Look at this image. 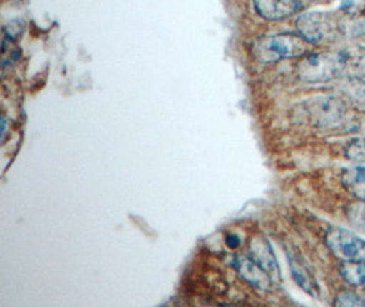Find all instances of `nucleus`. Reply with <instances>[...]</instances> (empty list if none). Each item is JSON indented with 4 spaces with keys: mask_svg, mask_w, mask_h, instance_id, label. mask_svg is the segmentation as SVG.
<instances>
[{
    "mask_svg": "<svg viewBox=\"0 0 365 307\" xmlns=\"http://www.w3.org/2000/svg\"><path fill=\"white\" fill-rule=\"evenodd\" d=\"M308 48L309 43L301 34L278 33L257 38L252 46V52L262 63H275L284 59L302 58L308 53Z\"/></svg>",
    "mask_w": 365,
    "mask_h": 307,
    "instance_id": "nucleus-1",
    "label": "nucleus"
},
{
    "mask_svg": "<svg viewBox=\"0 0 365 307\" xmlns=\"http://www.w3.org/2000/svg\"><path fill=\"white\" fill-rule=\"evenodd\" d=\"M339 19L327 11H311L301 14L296 21V26L299 34L309 44L323 46L335 41L341 34Z\"/></svg>",
    "mask_w": 365,
    "mask_h": 307,
    "instance_id": "nucleus-2",
    "label": "nucleus"
},
{
    "mask_svg": "<svg viewBox=\"0 0 365 307\" xmlns=\"http://www.w3.org/2000/svg\"><path fill=\"white\" fill-rule=\"evenodd\" d=\"M297 77L305 83H324L341 78L339 58L327 52L307 53L297 65Z\"/></svg>",
    "mask_w": 365,
    "mask_h": 307,
    "instance_id": "nucleus-3",
    "label": "nucleus"
},
{
    "mask_svg": "<svg viewBox=\"0 0 365 307\" xmlns=\"http://www.w3.org/2000/svg\"><path fill=\"white\" fill-rule=\"evenodd\" d=\"M304 113L309 123L317 128H334L339 125L348 113L346 103L335 96H320L305 103Z\"/></svg>",
    "mask_w": 365,
    "mask_h": 307,
    "instance_id": "nucleus-4",
    "label": "nucleus"
},
{
    "mask_svg": "<svg viewBox=\"0 0 365 307\" xmlns=\"http://www.w3.org/2000/svg\"><path fill=\"white\" fill-rule=\"evenodd\" d=\"M324 243L332 254L344 262H365V241L349 229L329 228Z\"/></svg>",
    "mask_w": 365,
    "mask_h": 307,
    "instance_id": "nucleus-5",
    "label": "nucleus"
},
{
    "mask_svg": "<svg viewBox=\"0 0 365 307\" xmlns=\"http://www.w3.org/2000/svg\"><path fill=\"white\" fill-rule=\"evenodd\" d=\"M309 0H253L257 14L269 21H279L302 11Z\"/></svg>",
    "mask_w": 365,
    "mask_h": 307,
    "instance_id": "nucleus-6",
    "label": "nucleus"
},
{
    "mask_svg": "<svg viewBox=\"0 0 365 307\" xmlns=\"http://www.w3.org/2000/svg\"><path fill=\"white\" fill-rule=\"evenodd\" d=\"M234 266L238 271L240 276L247 280L250 286L269 291L272 286L275 284V280L272 276L263 269L252 257H237L234 259Z\"/></svg>",
    "mask_w": 365,
    "mask_h": 307,
    "instance_id": "nucleus-7",
    "label": "nucleus"
},
{
    "mask_svg": "<svg viewBox=\"0 0 365 307\" xmlns=\"http://www.w3.org/2000/svg\"><path fill=\"white\" fill-rule=\"evenodd\" d=\"M341 66V78L354 77L365 80V47L364 46H351L342 49L338 53Z\"/></svg>",
    "mask_w": 365,
    "mask_h": 307,
    "instance_id": "nucleus-8",
    "label": "nucleus"
},
{
    "mask_svg": "<svg viewBox=\"0 0 365 307\" xmlns=\"http://www.w3.org/2000/svg\"><path fill=\"white\" fill-rule=\"evenodd\" d=\"M250 257L255 259L263 269H266L275 283H279L281 280V271L278 266V262L275 259V254L267 242L264 238H257L253 242L250 243Z\"/></svg>",
    "mask_w": 365,
    "mask_h": 307,
    "instance_id": "nucleus-9",
    "label": "nucleus"
},
{
    "mask_svg": "<svg viewBox=\"0 0 365 307\" xmlns=\"http://www.w3.org/2000/svg\"><path fill=\"white\" fill-rule=\"evenodd\" d=\"M338 88L342 96L346 98L350 105L356 111L365 113V80L354 77H342Z\"/></svg>",
    "mask_w": 365,
    "mask_h": 307,
    "instance_id": "nucleus-10",
    "label": "nucleus"
},
{
    "mask_svg": "<svg viewBox=\"0 0 365 307\" xmlns=\"http://www.w3.org/2000/svg\"><path fill=\"white\" fill-rule=\"evenodd\" d=\"M289 261H290V268L294 280L297 281L299 287L305 292H308L312 296H319V286L315 277L309 272V269L304 265V262L299 259V256L293 254L289 251Z\"/></svg>",
    "mask_w": 365,
    "mask_h": 307,
    "instance_id": "nucleus-11",
    "label": "nucleus"
},
{
    "mask_svg": "<svg viewBox=\"0 0 365 307\" xmlns=\"http://www.w3.org/2000/svg\"><path fill=\"white\" fill-rule=\"evenodd\" d=\"M341 182L350 194L365 202V167H351L345 170Z\"/></svg>",
    "mask_w": 365,
    "mask_h": 307,
    "instance_id": "nucleus-12",
    "label": "nucleus"
},
{
    "mask_svg": "<svg viewBox=\"0 0 365 307\" xmlns=\"http://www.w3.org/2000/svg\"><path fill=\"white\" fill-rule=\"evenodd\" d=\"M339 32L346 38H359L365 36L364 16H345L339 19Z\"/></svg>",
    "mask_w": 365,
    "mask_h": 307,
    "instance_id": "nucleus-13",
    "label": "nucleus"
},
{
    "mask_svg": "<svg viewBox=\"0 0 365 307\" xmlns=\"http://www.w3.org/2000/svg\"><path fill=\"white\" fill-rule=\"evenodd\" d=\"M339 272L350 286L365 290V262H344Z\"/></svg>",
    "mask_w": 365,
    "mask_h": 307,
    "instance_id": "nucleus-14",
    "label": "nucleus"
},
{
    "mask_svg": "<svg viewBox=\"0 0 365 307\" xmlns=\"http://www.w3.org/2000/svg\"><path fill=\"white\" fill-rule=\"evenodd\" d=\"M346 216L351 226L365 234V202L360 201L357 204L349 205Z\"/></svg>",
    "mask_w": 365,
    "mask_h": 307,
    "instance_id": "nucleus-15",
    "label": "nucleus"
},
{
    "mask_svg": "<svg viewBox=\"0 0 365 307\" xmlns=\"http://www.w3.org/2000/svg\"><path fill=\"white\" fill-rule=\"evenodd\" d=\"M335 306H365V296L354 292H342L334 301Z\"/></svg>",
    "mask_w": 365,
    "mask_h": 307,
    "instance_id": "nucleus-16",
    "label": "nucleus"
},
{
    "mask_svg": "<svg viewBox=\"0 0 365 307\" xmlns=\"http://www.w3.org/2000/svg\"><path fill=\"white\" fill-rule=\"evenodd\" d=\"M346 155L353 162L365 164V142L363 140H354L346 147Z\"/></svg>",
    "mask_w": 365,
    "mask_h": 307,
    "instance_id": "nucleus-17",
    "label": "nucleus"
},
{
    "mask_svg": "<svg viewBox=\"0 0 365 307\" xmlns=\"http://www.w3.org/2000/svg\"><path fill=\"white\" fill-rule=\"evenodd\" d=\"M341 10L345 16H363L365 0H342Z\"/></svg>",
    "mask_w": 365,
    "mask_h": 307,
    "instance_id": "nucleus-18",
    "label": "nucleus"
},
{
    "mask_svg": "<svg viewBox=\"0 0 365 307\" xmlns=\"http://www.w3.org/2000/svg\"><path fill=\"white\" fill-rule=\"evenodd\" d=\"M354 131L360 134V140H363L365 142V118L364 119H361L360 122H357V123H356V126H354Z\"/></svg>",
    "mask_w": 365,
    "mask_h": 307,
    "instance_id": "nucleus-19",
    "label": "nucleus"
},
{
    "mask_svg": "<svg viewBox=\"0 0 365 307\" xmlns=\"http://www.w3.org/2000/svg\"><path fill=\"white\" fill-rule=\"evenodd\" d=\"M226 242H227V246L232 247V249H237L240 246V243H241L240 242V238L237 235H229Z\"/></svg>",
    "mask_w": 365,
    "mask_h": 307,
    "instance_id": "nucleus-20",
    "label": "nucleus"
}]
</instances>
